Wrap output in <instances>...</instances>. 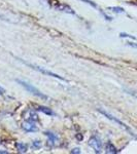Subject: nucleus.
I'll return each instance as SVG.
<instances>
[{
  "label": "nucleus",
  "instance_id": "f257e3e1",
  "mask_svg": "<svg viewBox=\"0 0 137 154\" xmlns=\"http://www.w3.org/2000/svg\"><path fill=\"white\" fill-rule=\"evenodd\" d=\"M17 81H18V83H20L21 85H23L24 88L27 89V91H30L31 94H33V95H35L36 97H39V98H41V99H46V98H48V97H46V95H43L40 91H38L36 88H34L32 84H29L28 82H26V81L20 80V79H18Z\"/></svg>",
  "mask_w": 137,
  "mask_h": 154
},
{
  "label": "nucleus",
  "instance_id": "f03ea898",
  "mask_svg": "<svg viewBox=\"0 0 137 154\" xmlns=\"http://www.w3.org/2000/svg\"><path fill=\"white\" fill-rule=\"evenodd\" d=\"M89 145L91 146L92 148L95 150V152L97 153H100L101 152V149H102V143L101 141L99 140L97 137H91L89 140Z\"/></svg>",
  "mask_w": 137,
  "mask_h": 154
},
{
  "label": "nucleus",
  "instance_id": "7ed1b4c3",
  "mask_svg": "<svg viewBox=\"0 0 137 154\" xmlns=\"http://www.w3.org/2000/svg\"><path fill=\"white\" fill-rule=\"evenodd\" d=\"M22 128H23L24 131H26L27 133H34V131H37V125H35V121L33 120H25L22 125Z\"/></svg>",
  "mask_w": 137,
  "mask_h": 154
},
{
  "label": "nucleus",
  "instance_id": "20e7f679",
  "mask_svg": "<svg viewBox=\"0 0 137 154\" xmlns=\"http://www.w3.org/2000/svg\"><path fill=\"white\" fill-rule=\"evenodd\" d=\"M99 112H100L101 114H103V115L105 116V117H107L108 119H110V120L114 121V122H116V123H118V125H121V126H123L124 128H126L127 131H130V133L132 134V135H134V134L132 133V131L130 130V128H128V126H127V125H125V123H124V122H122V121H119V119H116V117H113V116L111 115V114H109L108 112H106V111H103V110H101V109H100V110H99Z\"/></svg>",
  "mask_w": 137,
  "mask_h": 154
},
{
  "label": "nucleus",
  "instance_id": "39448f33",
  "mask_svg": "<svg viewBox=\"0 0 137 154\" xmlns=\"http://www.w3.org/2000/svg\"><path fill=\"white\" fill-rule=\"evenodd\" d=\"M52 6L55 7V8H57L58 11H65V12H68V14H74V11L71 8L70 6L66 5V4H64V3H60L59 1H56V0H55L54 4H52Z\"/></svg>",
  "mask_w": 137,
  "mask_h": 154
},
{
  "label": "nucleus",
  "instance_id": "423d86ee",
  "mask_svg": "<svg viewBox=\"0 0 137 154\" xmlns=\"http://www.w3.org/2000/svg\"><path fill=\"white\" fill-rule=\"evenodd\" d=\"M27 65H29L30 67H33L34 69H36V70L40 71V72H42V73H44V74H46V75H49V76H52V77H55V78L61 79V80H65V79H64L63 77H61V76L57 75V74L53 73V72H49V71H48V70H44L43 68H39V67H36V66H32V65H30V64H27Z\"/></svg>",
  "mask_w": 137,
  "mask_h": 154
},
{
  "label": "nucleus",
  "instance_id": "0eeeda50",
  "mask_svg": "<svg viewBox=\"0 0 137 154\" xmlns=\"http://www.w3.org/2000/svg\"><path fill=\"white\" fill-rule=\"evenodd\" d=\"M44 134L48 136L49 141V143H51L52 145H55V144L57 143V141H58V137L55 135L54 133H52V131H46Z\"/></svg>",
  "mask_w": 137,
  "mask_h": 154
},
{
  "label": "nucleus",
  "instance_id": "6e6552de",
  "mask_svg": "<svg viewBox=\"0 0 137 154\" xmlns=\"http://www.w3.org/2000/svg\"><path fill=\"white\" fill-rule=\"evenodd\" d=\"M16 148L19 153H25L27 151V145L24 143H20V142L16 143Z\"/></svg>",
  "mask_w": 137,
  "mask_h": 154
},
{
  "label": "nucleus",
  "instance_id": "1a4fd4ad",
  "mask_svg": "<svg viewBox=\"0 0 137 154\" xmlns=\"http://www.w3.org/2000/svg\"><path fill=\"white\" fill-rule=\"evenodd\" d=\"M105 149H106V152L107 153H116L118 151H116V147L113 145L111 143H107L105 146Z\"/></svg>",
  "mask_w": 137,
  "mask_h": 154
},
{
  "label": "nucleus",
  "instance_id": "9d476101",
  "mask_svg": "<svg viewBox=\"0 0 137 154\" xmlns=\"http://www.w3.org/2000/svg\"><path fill=\"white\" fill-rule=\"evenodd\" d=\"M38 111H40V112H43V113H46V114H48V115H53V111L51 110V109H49V108H46V107H38V109H37Z\"/></svg>",
  "mask_w": 137,
  "mask_h": 154
},
{
  "label": "nucleus",
  "instance_id": "9b49d317",
  "mask_svg": "<svg viewBox=\"0 0 137 154\" xmlns=\"http://www.w3.org/2000/svg\"><path fill=\"white\" fill-rule=\"evenodd\" d=\"M33 147L36 148V149L40 148L41 147V143L39 142V141H34V142H33Z\"/></svg>",
  "mask_w": 137,
  "mask_h": 154
},
{
  "label": "nucleus",
  "instance_id": "f8f14e48",
  "mask_svg": "<svg viewBox=\"0 0 137 154\" xmlns=\"http://www.w3.org/2000/svg\"><path fill=\"white\" fill-rule=\"evenodd\" d=\"M110 9H113V11H116V12H124V9L119 8V7H110Z\"/></svg>",
  "mask_w": 137,
  "mask_h": 154
},
{
  "label": "nucleus",
  "instance_id": "ddd939ff",
  "mask_svg": "<svg viewBox=\"0 0 137 154\" xmlns=\"http://www.w3.org/2000/svg\"><path fill=\"white\" fill-rule=\"evenodd\" d=\"M83 1H84L86 3H88V4H91L92 6H94V7H97V5L95 3H94L93 1H91V0H83Z\"/></svg>",
  "mask_w": 137,
  "mask_h": 154
},
{
  "label": "nucleus",
  "instance_id": "4468645a",
  "mask_svg": "<svg viewBox=\"0 0 137 154\" xmlns=\"http://www.w3.org/2000/svg\"><path fill=\"white\" fill-rule=\"evenodd\" d=\"M71 152H72V153H76V154H78V153H81V150H79V148H74V149H72Z\"/></svg>",
  "mask_w": 137,
  "mask_h": 154
},
{
  "label": "nucleus",
  "instance_id": "2eb2a0df",
  "mask_svg": "<svg viewBox=\"0 0 137 154\" xmlns=\"http://www.w3.org/2000/svg\"><path fill=\"white\" fill-rule=\"evenodd\" d=\"M121 36H122V37H130V38H132V39H135V37L130 36V35H128V34H123V33H122V34H121Z\"/></svg>",
  "mask_w": 137,
  "mask_h": 154
},
{
  "label": "nucleus",
  "instance_id": "dca6fc26",
  "mask_svg": "<svg viewBox=\"0 0 137 154\" xmlns=\"http://www.w3.org/2000/svg\"><path fill=\"white\" fill-rule=\"evenodd\" d=\"M4 93H5V89H4L3 88H1V86H0V96L3 95Z\"/></svg>",
  "mask_w": 137,
  "mask_h": 154
},
{
  "label": "nucleus",
  "instance_id": "f3484780",
  "mask_svg": "<svg viewBox=\"0 0 137 154\" xmlns=\"http://www.w3.org/2000/svg\"><path fill=\"white\" fill-rule=\"evenodd\" d=\"M0 154H7V151H0Z\"/></svg>",
  "mask_w": 137,
  "mask_h": 154
},
{
  "label": "nucleus",
  "instance_id": "a211bd4d",
  "mask_svg": "<svg viewBox=\"0 0 137 154\" xmlns=\"http://www.w3.org/2000/svg\"><path fill=\"white\" fill-rule=\"evenodd\" d=\"M0 18H2V17H1V16H0Z\"/></svg>",
  "mask_w": 137,
  "mask_h": 154
}]
</instances>
